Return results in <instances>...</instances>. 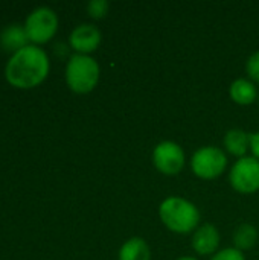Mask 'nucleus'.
<instances>
[{
    "mask_svg": "<svg viewBox=\"0 0 259 260\" xmlns=\"http://www.w3.org/2000/svg\"><path fill=\"white\" fill-rule=\"evenodd\" d=\"M47 73L49 56L37 44H27L12 53L5 67L8 82L18 88H31L38 85L44 81Z\"/></svg>",
    "mask_w": 259,
    "mask_h": 260,
    "instance_id": "obj_1",
    "label": "nucleus"
},
{
    "mask_svg": "<svg viewBox=\"0 0 259 260\" xmlns=\"http://www.w3.org/2000/svg\"><path fill=\"white\" fill-rule=\"evenodd\" d=\"M159 216L163 225L177 235H188L195 232L200 224V210L197 206L180 197L165 198L160 203Z\"/></svg>",
    "mask_w": 259,
    "mask_h": 260,
    "instance_id": "obj_2",
    "label": "nucleus"
},
{
    "mask_svg": "<svg viewBox=\"0 0 259 260\" xmlns=\"http://www.w3.org/2000/svg\"><path fill=\"white\" fill-rule=\"evenodd\" d=\"M99 64L90 55L73 53L66 66V82L75 93L84 94L92 91L99 81Z\"/></svg>",
    "mask_w": 259,
    "mask_h": 260,
    "instance_id": "obj_3",
    "label": "nucleus"
},
{
    "mask_svg": "<svg viewBox=\"0 0 259 260\" xmlns=\"http://www.w3.org/2000/svg\"><path fill=\"white\" fill-rule=\"evenodd\" d=\"M227 168V157L218 146H203L191 157V169L202 180H215Z\"/></svg>",
    "mask_w": 259,
    "mask_h": 260,
    "instance_id": "obj_4",
    "label": "nucleus"
},
{
    "mask_svg": "<svg viewBox=\"0 0 259 260\" xmlns=\"http://www.w3.org/2000/svg\"><path fill=\"white\" fill-rule=\"evenodd\" d=\"M58 29V17L56 12L49 6L35 8L24 21V30L32 43H46L49 41Z\"/></svg>",
    "mask_w": 259,
    "mask_h": 260,
    "instance_id": "obj_5",
    "label": "nucleus"
},
{
    "mask_svg": "<svg viewBox=\"0 0 259 260\" xmlns=\"http://www.w3.org/2000/svg\"><path fill=\"white\" fill-rule=\"evenodd\" d=\"M231 186L244 195L259 190V160L255 157L238 158L229 172Z\"/></svg>",
    "mask_w": 259,
    "mask_h": 260,
    "instance_id": "obj_6",
    "label": "nucleus"
},
{
    "mask_svg": "<svg viewBox=\"0 0 259 260\" xmlns=\"http://www.w3.org/2000/svg\"><path fill=\"white\" fill-rule=\"evenodd\" d=\"M185 160L186 155L183 148L172 140H163L157 143L153 151V163L156 169L165 175L180 174L185 168Z\"/></svg>",
    "mask_w": 259,
    "mask_h": 260,
    "instance_id": "obj_7",
    "label": "nucleus"
},
{
    "mask_svg": "<svg viewBox=\"0 0 259 260\" xmlns=\"http://www.w3.org/2000/svg\"><path fill=\"white\" fill-rule=\"evenodd\" d=\"M102 34L98 26L90 24V23H81L78 24L69 37V43L72 49L76 50V53L89 55L98 49L101 44Z\"/></svg>",
    "mask_w": 259,
    "mask_h": 260,
    "instance_id": "obj_8",
    "label": "nucleus"
},
{
    "mask_svg": "<svg viewBox=\"0 0 259 260\" xmlns=\"http://www.w3.org/2000/svg\"><path fill=\"white\" fill-rule=\"evenodd\" d=\"M220 232L214 224H203L192 235V248L200 256L215 254L220 245Z\"/></svg>",
    "mask_w": 259,
    "mask_h": 260,
    "instance_id": "obj_9",
    "label": "nucleus"
},
{
    "mask_svg": "<svg viewBox=\"0 0 259 260\" xmlns=\"http://www.w3.org/2000/svg\"><path fill=\"white\" fill-rule=\"evenodd\" d=\"M229 96L238 105H250L258 98L256 84L252 82L247 78H238V79H235L231 84V87H229Z\"/></svg>",
    "mask_w": 259,
    "mask_h": 260,
    "instance_id": "obj_10",
    "label": "nucleus"
},
{
    "mask_svg": "<svg viewBox=\"0 0 259 260\" xmlns=\"http://www.w3.org/2000/svg\"><path fill=\"white\" fill-rule=\"evenodd\" d=\"M27 41H29V38L26 35L24 26H20L17 23L6 26L0 34V44L6 52L15 53L17 50L26 47Z\"/></svg>",
    "mask_w": 259,
    "mask_h": 260,
    "instance_id": "obj_11",
    "label": "nucleus"
},
{
    "mask_svg": "<svg viewBox=\"0 0 259 260\" xmlns=\"http://www.w3.org/2000/svg\"><path fill=\"white\" fill-rule=\"evenodd\" d=\"M224 148L229 154L243 158L247 149H250V134L241 128H232L224 136Z\"/></svg>",
    "mask_w": 259,
    "mask_h": 260,
    "instance_id": "obj_12",
    "label": "nucleus"
},
{
    "mask_svg": "<svg viewBox=\"0 0 259 260\" xmlns=\"http://www.w3.org/2000/svg\"><path fill=\"white\" fill-rule=\"evenodd\" d=\"M119 260H151V250L145 239L131 238L119 250Z\"/></svg>",
    "mask_w": 259,
    "mask_h": 260,
    "instance_id": "obj_13",
    "label": "nucleus"
},
{
    "mask_svg": "<svg viewBox=\"0 0 259 260\" xmlns=\"http://www.w3.org/2000/svg\"><path fill=\"white\" fill-rule=\"evenodd\" d=\"M258 241V230L252 224H241L234 232V244L240 251L252 250Z\"/></svg>",
    "mask_w": 259,
    "mask_h": 260,
    "instance_id": "obj_14",
    "label": "nucleus"
},
{
    "mask_svg": "<svg viewBox=\"0 0 259 260\" xmlns=\"http://www.w3.org/2000/svg\"><path fill=\"white\" fill-rule=\"evenodd\" d=\"M108 8H110V3L107 0H90L87 3L89 15L93 17V18H102V17H105L107 12H108Z\"/></svg>",
    "mask_w": 259,
    "mask_h": 260,
    "instance_id": "obj_15",
    "label": "nucleus"
},
{
    "mask_svg": "<svg viewBox=\"0 0 259 260\" xmlns=\"http://www.w3.org/2000/svg\"><path fill=\"white\" fill-rule=\"evenodd\" d=\"M246 72L249 75V79L255 84H259V50L253 52L247 62H246Z\"/></svg>",
    "mask_w": 259,
    "mask_h": 260,
    "instance_id": "obj_16",
    "label": "nucleus"
},
{
    "mask_svg": "<svg viewBox=\"0 0 259 260\" xmlns=\"http://www.w3.org/2000/svg\"><path fill=\"white\" fill-rule=\"evenodd\" d=\"M211 260H246V256L243 251H240L238 248L235 247H231V248H224V250H220L217 251Z\"/></svg>",
    "mask_w": 259,
    "mask_h": 260,
    "instance_id": "obj_17",
    "label": "nucleus"
},
{
    "mask_svg": "<svg viewBox=\"0 0 259 260\" xmlns=\"http://www.w3.org/2000/svg\"><path fill=\"white\" fill-rule=\"evenodd\" d=\"M250 151L255 158L259 160V131L250 134Z\"/></svg>",
    "mask_w": 259,
    "mask_h": 260,
    "instance_id": "obj_18",
    "label": "nucleus"
},
{
    "mask_svg": "<svg viewBox=\"0 0 259 260\" xmlns=\"http://www.w3.org/2000/svg\"><path fill=\"white\" fill-rule=\"evenodd\" d=\"M177 260H197L195 257H189V256H185V257H180V259Z\"/></svg>",
    "mask_w": 259,
    "mask_h": 260,
    "instance_id": "obj_19",
    "label": "nucleus"
}]
</instances>
